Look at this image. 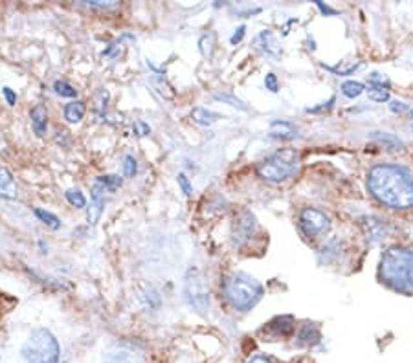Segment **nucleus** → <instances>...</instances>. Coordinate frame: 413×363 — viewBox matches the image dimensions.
<instances>
[{
  "label": "nucleus",
  "mask_w": 413,
  "mask_h": 363,
  "mask_svg": "<svg viewBox=\"0 0 413 363\" xmlns=\"http://www.w3.org/2000/svg\"><path fill=\"white\" fill-rule=\"evenodd\" d=\"M316 6H318L320 11H322L323 15H335V13H336L335 9H331V8H329V6H325V4H323V2H320V0H318V2H316Z\"/></svg>",
  "instance_id": "38"
},
{
  "label": "nucleus",
  "mask_w": 413,
  "mask_h": 363,
  "mask_svg": "<svg viewBox=\"0 0 413 363\" xmlns=\"http://www.w3.org/2000/svg\"><path fill=\"white\" fill-rule=\"evenodd\" d=\"M136 173H138L136 158H134V156H131V154H127V156L123 158V175L127 176V178H133Z\"/></svg>",
  "instance_id": "26"
},
{
  "label": "nucleus",
  "mask_w": 413,
  "mask_h": 363,
  "mask_svg": "<svg viewBox=\"0 0 413 363\" xmlns=\"http://www.w3.org/2000/svg\"><path fill=\"white\" fill-rule=\"evenodd\" d=\"M412 116H413V112H412Z\"/></svg>",
  "instance_id": "40"
},
{
  "label": "nucleus",
  "mask_w": 413,
  "mask_h": 363,
  "mask_svg": "<svg viewBox=\"0 0 413 363\" xmlns=\"http://www.w3.org/2000/svg\"><path fill=\"white\" fill-rule=\"evenodd\" d=\"M21 356L28 363H59V342L50 330L35 329L22 345Z\"/></svg>",
  "instance_id": "4"
},
{
  "label": "nucleus",
  "mask_w": 413,
  "mask_h": 363,
  "mask_svg": "<svg viewBox=\"0 0 413 363\" xmlns=\"http://www.w3.org/2000/svg\"><path fill=\"white\" fill-rule=\"evenodd\" d=\"M66 200L73 205V208H85L86 198L79 189H68L66 191Z\"/></svg>",
  "instance_id": "25"
},
{
  "label": "nucleus",
  "mask_w": 413,
  "mask_h": 363,
  "mask_svg": "<svg viewBox=\"0 0 413 363\" xmlns=\"http://www.w3.org/2000/svg\"><path fill=\"white\" fill-rule=\"evenodd\" d=\"M245 31H246V26H239L235 30V34L232 35V39H230V43L232 44H239L243 41V37H245Z\"/></svg>",
  "instance_id": "35"
},
{
  "label": "nucleus",
  "mask_w": 413,
  "mask_h": 363,
  "mask_svg": "<svg viewBox=\"0 0 413 363\" xmlns=\"http://www.w3.org/2000/svg\"><path fill=\"white\" fill-rule=\"evenodd\" d=\"M219 118H220L219 114H215V112H211V111H208V108H203V107H198L193 111L195 123L204 125V127H208V125H213L217 120H219Z\"/></svg>",
  "instance_id": "19"
},
{
  "label": "nucleus",
  "mask_w": 413,
  "mask_h": 363,
  "mask_svg": "<svg viewBox=\"0 0 413 363\" xmlns=\"http://www.w3.org/2000/svg\"><path fill=\"white\" fill-rule=\"evenodd\" d=\"M270 136L277 138V140H292V138H296V127L290 121H272Z\"/></svg>",
  "instance_id": "15"
},
{
  "label": "nucleus",
  "mask_w": 413,
  "mask_h": 363,
  "mask_svg": "<svg viewBox=\"0 0 413 363\" xmlns=\"http://www.w3.org/2000/svg\"><path fill=\"white\" fill-rule=\"evenodd\" d=\"M392 111L393 112H408V107H406L404 103H400V101H392Z\"/></svg>",
  "instance_id": "37"
},
{
  "label": "nucleus",
  "mask_w": 413,
  "mask_h": 363,
  "mask_svg": "<svg viewBox=\"0 0 413 363\" xmlns=\"http://www.w3.org/2000/svg\"><path fill=\"white\" fill-rule=\"evenodd\" d=\"M367 188L380 204L392 210L413 208V175L402 165L380 163L367 176Z\"/></svg>",
  "instance_id": "1"
},
{
  "label": "nucleus",
  "mask_w": 413,
  "mask_h": 363,
  "mask_svg": "<svg viewBox=\"0 0 413 363\" xmlns=\"http://www.w3.org/2000/svg\"><path fill=\"white\" fill-rule=\"evenodd\" d=\"M2 94H4V98H6V101H8L9 107H15V103H17V94H15L14 90L9 88V86H4V88H2Z\"/></svg>",
  "instance_id": "33"
},
{
  "label": "nucleus",
  "mask_w": 413,
  "mask_h": 363,
  "mask_svg": "<svg viewBox=\"0 0 413 363\" xmlns=\"http://www.w3.org/2000/svg\"><path fill=\"white\" fill-rule=\"evenodd\" d=\"M217 99H223V101H228L232 107H235V108H241V111H245V107H243V103L239 101V99H235V98H232V96H226V94H217L215 96Z\"/></svg>",
  "instance_id": "34"
},
{
  "label": "nucleus",
  "mask_w": 413,
  "mask_h": 363,
  "mask_svg": "<svg viewBox=\"0 0 413 363\" xmlns=\"http://www.w3.org/2000/svg\"><path fill=\"white\" fill-rule=\"evenodd\" d=\"M335 103V98L329 99L327 103H322V107H316V108H307V112H310V114H318V112H322L323 108L327 111V108H331V105Z\"/></svg>",
  "instance_id": "36"
},
{
  "label": "nucleus",
  "mask_w": 413,
  "mask_h": 363,
  "mask_svg": "<svg viewBox=\"0 0 413 363\" xmlns=\"http://www.w3.org/2000/svg\"><path fill=\"white\" fill-rule=\"evenodd\" d=\"M364 92H366V86L358 81H345L344 85H342V94L349 99L358 98V96H362Z\"/></svg>",
  "instance_id": "21"
},
{
  "label": "nucleus",
  "mask_w": 413,
  "mask_h": 363,
  "mask_svg": "<svg viewBox=\"0 0 413 363\" xmlns=\"http://www.w3.org/2000/svg\"><path fill=\"white\" fill-rule=\"evenodd\" d=\"M367 94H369L371 101H377V103L389 101V90L382 88V86H371V88L367 90Z\"/></svg>",
  "instance_id": "23"
},
{
  "label": "nucleus",
  "mask_w": 413,
  "mask_h": 363,
  "mask_svg": "<svg viewBox=\"0 0 413 363\" xmlns=\"http://www.w3.org/2000/svg\"><path fill=\"white\" fill-rule=\"evenodd\" d=\"M223 292L226 301L237 312H248L262 297V285L252 275L237 272L224 277Z\"/></svg>",
  "instance_id": "3"
},
{
  "label": "nucleus",
  "mask_w": 413,
  "mask_h": 363,
  "mask_svg": "<svg viewBox=\"0 0 413 363\" xmlns=\"http://www.w3.org/2000/svg\"><path fill=\"white\" fill-rule=\"evenodd\" d=\"M297 223H300V230L303 231V235L309 237V239H318V237L325 235L331 230V218L323 211L315 210V208L302 210V213L297 217Z\"/></svg>",
  "instance_id": "7"
},
{
  "label": "nucleus",
  "mask_w": 413,
  "mask_h": 363,
  "mask_svg": "<svg viewBox=\"0 0 413 363\" xmlns=\"http://www.w3.org/2000/svg\"><path fill=\"white\" fill-rule=\"evenodd\" d=\"M371 140H373L374 143H379V145L384 147L386 150H400L402 149V141L389 133H373Z\"/></svg>",
  "instance_id": "18"
},
{
  "label": "nucleus",
  "mask_w": 413,
  "mask_h": 363,
  "mask_svg": "<svg viewBox=\"0 0 413 363\" xmlns=\"http://www.w3.org/2000/svg\"><path fill=\"white\" fill-rule=\"evenodd\" d=\"M83 4L91 6V8H99V9H114L120 6V2H116V0H111V2H101V0H85Z\"/></svg>",
  "instance_id": "29"
},
{
  "label": "nucleus",
  "mask_w": 413,
  "mask_h": 363,
  "mask_svg": "<svg viewBox=\"0 0 413 363\" xmlns=\"http://www.w3.org/2000/svg\"><path fill=\"white\" fill-rule=\"evenodd\" d=\"M133 131H134V134L136 136H149L151 134V127L146 123V121H134V125H133Z\"/></svg>",
  "instance_id": "31"
},
{
  "label": "nucleus",
  "mask_w": 413,
  "mask_h": 363,
  "mask_svg": "<svg viewBox=\"0 0 413 363\" xmlns=\"http://www.w3.org/2000/svg\"><path fill=\"white\" fill-rule=\"evenodd\" d=\"M184 295L188 305L195 308L197 312L206 314L210 310V292H208L206 281H204L203 274L198 272V268H191L185 275Z\"/></svg>",
  "instance_id": "6"
},
{
  "label": "nucleus",
  "mask_w": 413,
  "mask_h": 363,
  "mask_svg": "<svg viewBox=\"0 0 413 363\" xmlns=\"http://www.w3.org/2000/svg\"><path fill=\"white\" fill-rule=\"evenodd\" d=\"M265 86H267V90H270V92H277L280 90V81H277V76L275 73H267L265 76Z\"/></svg>",
  "instance_id": "32"
},
{
  "label": "nucleus",
  "mask_w": 413,
  "mask_h": 363,
  "mask_svg": "<svg viewBox=\"0 0 413 363\" xmlns=\"http://www.w3.org/2000/svg\"><path fill=\"white\" fill-rule=\"evenodd\" d=\"M213 41H215V37H213V34H208V35H203V39H200V51H203V56L210 57L211 56V50H213Z\"/></svg>",
  "instance_id": "28"
},
{
  "label": "nucleus",
  "mask_w": 413,
  "mask_h": 363,
  "mask_svg": "<svg viewBox=\"0 0 413 363\" xmlns=\"http://www.w3.org/2000/svg\"><path fill=\"white\" fill-rule=\"evenodd\" d=\"M14 184V175L9 173L8 167L0 165V189H8Z\"/></svg>",
  "instance_id": "30"
},
{
  "label": "nucleus",
  "mask_w": 413,
  "mask_h": 363,
  "mask_svg": "<svg viewBox=\"0 0 413 363\" xmlns=\"http://www.w3.org/2000/svg\"><path fill=\"white\" fill-rule=\"evenodd\" d=\"M177 182H178V188L182 189V193H184L185 197H188V198L193 197V185H191L190 178H188V176H185L184 173H178Z\"/></svg>",
  "instance_id": "27"
},
{
  "label": "nucleus",
  "mask_w": 413,
  "mask_h": 363,
  "mask_svg": "<svg viewBox=\"0 0 413 363\" xmlns=\"http://www.w3.org/2000/svg\"><path fill=\"white\" fill-rule=\"evenodd\" d=\"M96 182L103 185V188L107 189V193H114L116 189L121 188V184H123V180H121L120 176H116V175L98 176V178H96Z\"/></svg>",
  "instance_id": "22"
},
{
  "label": "nucleus",
  "mask_w": 413,
  "mask_h": 363,
  "mask_svg": "<svg viewBox=\"0 0 413 363\" xmlns=\"http://www.w3.org/2000/svg\"><path fill=\"white\" fill-rule=\"evenodd\" d=\"M300 167V154L294 149H280L258 165V175L272 184H280L294 175Z\"/></svg>",
  "instance_id": "5"
},
{
  "label": "nucleus",
  "mask_w": 413,
  "mask_h": 363,
  "mask_svg": "<svg viewBox=\"0 0 413 363\" xmlns=\"http://www.w3.org/2000/svg\"><path fill=\"white\" fill-rule=\"evenodd\" d=\"M34 213H35V217L39 218L41 223H43L44 226L50 227V230H59L61 227V220L56 217V215L50 213V211L43 210V208H35Z\"/></svg>",
  "instance_id": "20"
},
{
  "label": "nucleus",
  "mask_w": 413,
  "mask_h": 363,
  "mask_svg": "<svg viewBox=\"0 0 413 363\" xmlns=\"http://www.w3.org/2000/svg\"><path fill=\"white\" fill-rule=\"evenodd\" d=\"M292 330H294V317L292 316H280L268 323V327L265 329V332H268L270 336H274V338H285V336L292 334Z\"/></svg>",
  "instance_id": "12"
},
{
  "label": "nucleus",
  "mask_w": 413,
  "mask_h": 363,
  "mask_svg": "<svg viewBox=\"0 0 413 363\" xmlns=\"http://www.w3.org/2000/svg\"><path fill=\"white\" fill-rule=\"evenodd\" d=\"M318 342H320V330L316 329L312 323L302 325V329L297 332V343H300V345H316Z\"/></svg>",
  "instance_id": "17"
},
{
  "label": "nucleus",
  "mask_w": 413,
  "mask_h": 363,
  "mask_svg": "<svg viewBox=\"0 0 413 363\" xmlns=\"http://www.w3.org/2000/svg\"><path fill=\"white\" fill-rule=\"evenodd\" d=\"M255 227H258V223H255V217L252 211L243 210L241 213H237L232 224L233 246H235V248H243L245 244H248L250 240H252V237H254Z\"/></svg>",
  "instance_id": "9"
},
{
  "label": "nucleus",
  "mask_w": 413,
  "mask_h": 363,
  "mask_svg": "<svg viewBox=\"0 0 413 363\" xmlns=\"http://www.w3.org/2000/svg\"><path fill=\"white\" fill-rule=\"evenodd\" d=\"M103 359L105 363H143L146 352L136 343L116 342L105 349Z\"/></svg>",
  "instance_id": "8"
},
{
  "label": "nucleus",
  "mask_w": 413,
  "mask_h": 363,
  "mask_svg": "<svg viewBox=\"0 0 413 363\" xmlns=\"http://www.w3.org/2000/svg\"><path fill=\"white\" fill-rule=\"evenodd\" d=\"M53 90H56L59 96H63V98H76V96H78V90L66 81H56L53 83Z\"/></svg>",
  "instance_id": "24"
},
{
  "label": "nucleus",
  "mask_w": 413,
  "mask_h": 363,
  "mask_svg": "<svg viewBox=\"0 0 413 363\" xmlns=\"http://www.w3.org/2000/svg\"><path fill=\"white\" fill-rule=\"evenodd\" d=\"M31 128H34V133L37 134L39 138L46 136L48 133V112L43 105H37V107L31 108Z\"/></svg>",
  "instance_id": "13"
},
{
  "label": "nucleus",
  "mask_w": 413,
  "mask_h": 363,
  "mask_svg": "<svg viewBox=\"0 0 413 363\" xmlns=\"http://www.w3.org/2000/svg\"><path fill=\"white\" fill-rule=\"evenodd\" d=\"M105 193H107V189H105L101 184H98V182H96V184L92 185V189H91L92 204H91V208L86 210V220H88V224H92V226L99 223V218H101V213H103Z\"/></svg>",
  "instance_id": "10"
},
{
  "label": "nucleus",
  "mask_w": 413,
  "mask_h": 363,
  "mask_svg": "<svg viewBox=\"0 0 413 363\" xmlns=\"http://www.w3.org/2000/svg\"><path fill=\"white\" fill-rule=\"evenodd\" d=\"M248 363H274V362H272L270 358H267V356H254Z\"/></svg>",
  "instance_id": "39"
},
{
  "label": "nucleus",
  "mask_w": 413,
  "mask_h": 363,
  "mask_svg": "<svg viewBox=\"0 0 413 363\" xmlns=\"http://www.w3.org/2000/svg\"><path fill=\"white\" fill-rule=\"evenodd\" d=\"M379 275L392 290L413 295V250L392 246L380 259Z\"/></svg>",
  "instance_id": "2"
},
{
  "label": "nucleus",
  "mask_w": 413,
  "mask_h": 363,
  "mask_svg": "<svg viewBox=\"0 0 413 363\" xmlns=\"http://www.w3.org/2000/svg\"><path fill=\"white\" fill-rule=\"evenodd\" d=\"M255 43H258V46L261 48V50L265 51L267 56L277 57L281 53L280 44H277V41H275V37H274V34H272V31H268V30L261 31Z\"/></svg>",
  "instance_id": "14"
},
{
  "label": "nucleus",
  "mask_w": 413,
  "mask_h": 363,
  "mask_svg": "<svg viewBox=\"0 0 413 363\" xmlns=\"http://www.w3.org/2000/svg\"><path fill=\"white\" fill-rule=\"evenodd\" d=\"M85 112H86V105L83 101H70L68 105H65V111H63V114H65V120L68 121V123H79V121L85 118Z\"/></svg>",
  "instance_id": "16"
},
{
  "label": "nucleus",
  "mask_w": 413,
  "mask_h": 363,
  "mask_svg": "<svg viewBox=\"0 0 413 363\" xmlns=\"http://www.w3.org/2000/svg\"><path fill=\"white\" fill-rule=\"evenodd\" d=\"M362 230H364V235L369 244H377L386 237V224L377 217L362 218Z\"/></svg>",
  "instance_id": "11"
}]
</instances>
